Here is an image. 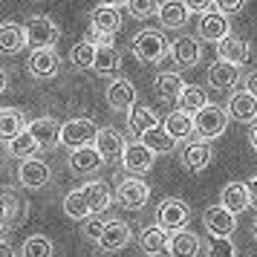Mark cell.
<instances>
[{
	"label": "cell",
	"instance_id": "6da1fadb",
	"mask_svg": "<svg viewBox=\"0 0 257 257\" xmlns=\"http://www.w3.org/2000/svg\"><path fill=\"white\" fill-rule=\"evenodd\" d=\"M130 49H133V55L142 64H159L171 52V47H168V41H165V35L159 29H142L139 35L133 38Z\"/></svg>",
	"mask_w": 257,
	"mask_h": 257
},
{
	"label": "cell",
	"instance_id": "7a4b0ae2",
	"mask_svg": "<svg viewBox=\"0 0 257 257\" xmlns=\"http://www.w3.org/2000/svg\"><path fill=\"white\" fill-rule=\"evenodd\" d=\"M225 127H228V110H222L217 104L202 107L194 116V130H197L199 139H208V142L217 139V136L225 133Z\"/></svg>",
	"mask_w": 257,
	"mask_h": 257
},
{
	"label": "cell",
	"instance_id": "3957f363",
	"mask_svg": "<svg viewBox=\"0 0 257 257\" xmlns=\"http://www.w3.org/2000/svg\"><path fill=\"white\" fill-rule=\"evenodd\" d=\"M98 127L93 118H67L61 124V145H67L70 151L84 148V145H95Z\"/></svg>",
	"mask_w": 257,
	"mask_h": 257
},
{
	"label": "cell",
	"instance_id": "277c9868",
	"mask_svg": "<svg viewBox=\"0 0 257 257\" xmlns=\"http://www.w3.org/2000/svg\"><path fill=\"white\" fill-rule=\"evenodd\" d=\"M26 38H29V47L38 49V47H55L61 38V29L55 26L52 18L47 15H32L29 21H26Z\"/></svg>",
	"mask_w": 257,
	"mask_h": 257
},
{
	"label": "cell",
	"instance_id": "5b68a950",
	"mask_svg": "<svg viewBox=\"0 0 257 257\" xmlns=\"http://www.w3.org/2000/svg\"><path fill=\"white\" fill-rule=\"evenodd\" d=\"M49 179H52V168L44 159H35V156L21 159V168H18V182H21V188H26V191H41V188L49 185Z\"/></svg>",
	"mask_w": 257,
	"mask_h": 257
},
{
	"label": "cell",
	"instance_id": "8992f818",
	"mask_svg": "<svg viewBox=\"0 0 257 257\" xmlns=\"http://www.w3.org/2000/svg\"><path fill=\"white\" fill-rule=\"evenodd\" d=\"M116 199H118L121 208L142 211L145 205H148V199H151V185H148L145 179H139V176H130V179H124V182L118 185Z\"/></svg>",
	"mask_w": 257,
	"mask_h": 257
},
{
	"label": "cell",
	"instance_id": "52a82bcc",
	"mask_svg": "<svg viewBox=\"0 0 257 257\" xmlns=\"http://www.w3.org/2000/svg\"><path fill=\"white\" fill-rule=\"evenodd\" d=\"M188 220H191V208H188V202L182 199H162L159 202V208H156V222L168 228V231H179V228H185Z\"/></svg>",
	"mask_w": 257,
	"mask_h": 257
},
{
	"label": "cell",
	"instance_id": "ba28073f",
	"mask_svg": "<svg viewBox=\"0 0 257 257\" xmlns=\"http://www.w3.org/2000/svg\"><path fill=\"white\" fill-rule=\"evenodd\" d=\"M26 67H29V72H32L35 78L49 81V78L58 75L61 58H58V52H55V47H38V49H32V55H29V61H26Z\"/></svg>",
	"mask_w": 257,
	"mask_h": 257
},
{
	"label": "cell",
	"instance_id": "9c48e42d",
	"mask_svg": "<svg viewBox=\"0 0 257 257\" xmlns=\"http://www.w3.org/2000/svg\"><path fill=\"white\" fill-rule=\"evenodd\" d=\"M153 162H156V151H151L145 142H133V145H127L124 148V153H121V165H124V171L133 176H142L148 174L153 168Z\"/></svg>",
	"mask_w": 257,
	"mask_h": 257
},
{
	"label": "cell",
	"instance_id": "30bf717a",
	"mask_svg": "<svg viewBox=\"0 0 257 257\" xmlns=\"http://www.w3.org/2000/svg\"><path fill=\"white\" fill-rule=\"evenodd\" d=\"M104 156H101V151L95 148V145H84V148H75V151L70 153V171L75 176H93L98 174L101 168H104Z\"/></svg>",
	"mask_w": 257,
	"mask_h": 257
},
{
	"label": "cell",
	"instance_id": "8fae6325",
	"mask_svg": "<svg viewBox=\"0 0 257 257\" xmlns=\"http://www.w3.org/2000/svg\"><path fill=\"white\" fill-rule=\"evenodd\" d=\"M202 225L208 228L211 237H231L237 228V214H231L225 205H211L202 214Z\"/></svg>",
	"mask_w": 257,
	"mask_h": 257
},
{
	"label": "cell",
	"instance_id": "7c38bea8",
	"mask_svg": "<svg viewBox=\"0 0 257 257\" xmlns=\"http://www.w3.org/2000/svg\"><path fill=\"white\" fill-rule=\"evenodd\" d=\"M197 32L202 41H222V38L231 32V26H228V15L220 12V9H208V12H202L199 15V26H197Z\"/></svg>",
	"mask_w": 257,
	"mask_h": 257
},
{
	"label": "cell",
	"instance_id": "4fadbf2b",
	"mask_svg": "<svg viewBox=\"0 0 257 257\" xmlns=\"http://www.w3.org/2000/svg\"><path fill=\"white\" fill-rule=\"evenodd\" d=\"M208 84L214 90H220V93H228L234 90L237 84H240V64H231V61H214L208 67Z\"/></svg>",
	"mask_w": 257,
	"mask_h": 257
},
{
	"label": "cell",
	"instance_id": "5bb4252c",
	"mask_svg": "<svg viewBox=\"0 0 257 257\" xmlns=\"http://www.w3.org/2000/svg\"><path fill=\"white\" fill-rule=\"evenodd\" d=\"M171 58L176 61V67H182V70H191V67H197L199 58H202V47H199L197 38L179 35L174 44H171Z\"/></svg>",
	"mask_w": 257,
	"mask_h": 257
},
{
	"label": "cell",
	"instance_id": "9a60e30c",
	"mask_svg": "<svg viewBox=\"0 0 257 257\" xmlns=\"http://www.w3.org/2000/svg\"><path fill=\"white\" fill-rule=\"evenodd\" d=\"M130 240H133V231H130L127 222H124V220H107L98 245H101L104 251H121Z\"/></svg>",
	"mask_w": 257,
	"mask_h": 257
},
{
	"label": "cell",
	"instance_id": "2e32d148",
	"mask_svg": "<svg viewBox=\"0 0 257 257\" xmlns=\"http://www.w3.org/2000/svg\"><path fill=\"white\" fill-rule=\"evenodd\" d=\"M228 116L234 121H243V124H251L257 121V95L248 93V90H240L228 98Z\"/></svg>",
	"mask_w": 257,
	"mask_h": 257
},
{
	"label": "cell",
	"instance_id": "e0dca14e",
	"mask_svg": "<svg viewBox=\"0 0 257 257\" xmlns=\"http://www.w3.org/2000/svg\"><path fill=\"white\" fill-rule=\"evenodd\" d=\"M214 159V151H211L208 139H197V142H188L185 148H182V165H185L188 171H205Z\"/></svg>",
	"mask_w": 257,
	"mask_h": 257
},
{
	"label": "cell",
	"instance_id": "ac0fdd59",
	"mask_svg": "<svg viewBox=\"0 0 257 257\" xmlns=\"http://www.w3.org/2000/svg\"><path fill=\"white\" fill-rule=\"evenodd\" d=\"M220 205L231 211V214H243L251 208V194H248V182H228L220 191Z\"/></svg>",
	"mask_w": 257,
	"mask_h": 257
},
{
	"label": "cell",
	"instance_id": "d6986e66",
	"mask_svg": "<svg viewBox=\"0 0 257 257\" xmlns=\"http://www.w3.org/2000/svg\"><path fill=\"white\" fill-rule=\"evenodd\" d=\"M95 148L101 151V156H104L107 162H116V159H121L127 142H124V136H121L116 127H101L98 136H95Z\"/></svg>",
	"mask_w": 257,
	"mask_h": 257
},
{
	"label": "cell",
	"instance_id": "ffe728a7",
	"mask_svg": "<svg viewBox=\"0 0 257 257\" xmlns=\"http://www.w3.org/2000/svg\"><path fill=\"white\" fill-rule=\"evenodd\" d=\"M217 55L225 58V61H231V64H245L248 55H251V47H248V41H245V38L228 32L222 41H217Z\"/></svg>",
	"mask_w": 257,
	"mask_h": 257
},
{
	"label": "cell",
	"instance_id": "44dd1931",
	"mask_svg": "<svg viewBox=\"0 0 257 257\" xmlns=\"http://www.w3.org/2000/svg\"><path fill=\"white\" fill-rule=\"evenodd\" d=\"M24 130H29V121L18 107H0V142L18 139Z\"/></svg>",
	"mask_w": 257,
	"mask_h": 257
},
{
	"label": "cell",
	"instance_id": "7402d4cb",
	"mask_svg": "<svg viewBox=\"0 0 257 257\" xmlns=\"http://www.w3.org/2000/svg\"><path fill=\"white\" fill-rule=\"evenodd\" d=\"M104 95H107V104L113 107V110H130V107L136 104V87L127 78H113Z\"/></svg>",
	"mask_w": 257,
	"mask_h": 257
},
{
	"label": "cell",
	"instance_id": "603a6c76",
	"mask_svg": "<svg viewBox=\"0 0 257 257\" xmlns=\"http://www.w3.org/2000/svg\"><path fill=\"white\" fill-rule=\"evenodd\" d=\"M168 240H171L168 228H162V225L156 222V225H148V228L139 234V248L148 257H159L162 251H168Z\"/></svg>",
	"mask_w": 257,
	"mask_h": 257
},
{
	"label": "cell",
	"instance_id": "cb8c5ba5",
	"mask_svg": "<svg viewBox=\"0 0 257 257\" xmlns=\"http://www.w3.org/2000/svg\"><path fill=\"white\" fill-rule=\"evenodd\" d=\"M24 47H29V38H26V26L21 24H3L0 26V52L3 55H18Z\"/></svg>",
	"mask_w": 257,
	"mask_h": 257
},
{
	"label": "cell",
	"instance_id": "d4e9b609",
	"mask_svg": "<svg viewBox=\"0 0 257 257\" xmlns=\"http://www.w3.org/2000/svg\"><path fill=\"white\" fill-rule=\"evenodd\" d=\"M156 15H159V24L165 29H182L188 24L191 9L185 6V0H165V3H159V12Z\"/></svg>",
	"mask_w": 257,
	"mask_h": 257
},
{
	"label": "cell",
	"instance_id": "484cf974",
	"mask_svg": "<svg viewBox=\"0 0 257 257\" xmlns=\"http://www.w3.org/2000/svg\"><path fill=\"white\" fill-rule=\"evenodd\" d=\"M90 26L98 29V32H104V35H116L118 29H121V15H118V6H95L93 15H90Z\"/></svg>",
	"mask_w": 257,
	"mask_h": 257
},
{
	"label": "cell",
	"instance_id": "4316f807",
	"mask_svg": "<svg viewBox=\"0 0 257 257\" xmlns=\"http://www.w3.org/2000/svg\"><path fill=\"white\" fill-rule=\"evenodd\" d=\"M168 254L171 257H197L199 254V237L188 228H179V231L171 234L168 240Z\"/></svg>",
	"mask_w": 257,
	"mask_h": 257
},
{
	"label": "cell",
	"instance_id": "83f0119b",
	"mask_svg": "<svg viewBox=\"0 0 257 257\" xmlns=\"http://www.w3.org/2000/svg\"><path fill=\"white\" fill-rule=\"evenodd\" d=\"M29 133L38 139L41 148H52V145L61 142V124L49 116H41V118H35V121H29Z\"/></svg>",
	"mask_w": 257,
	"mask_h": 257
},
{
	"label": "cell",
	"instance_id": "f1b7e54d",
	"mask_svg": "<svg viewBox=\"0 0 257 257\" xmlns=\"http://www.w3.org/2000/svg\"><path fill=\"white\" fill-rule=\"evenodd\" d=\"M185 87L188 84L182 81L179 72H159V75L153 78V90H156V95H159L162 101H176Z\"/></svg>",
	"mask_w": 257,
	"mask_h": 257
},
{
	"label": "cell",
	"instance_id": "f546056e",
	"mask_svg": "<svg viewBox=\"0 0 257 257\" xmlns=\"http://www.w3.org/2000/svg\"><path fill=\"white\" fill-rule=\"evenodd\" d=\"M84 197H87V202H90L93 214H101V211L110 208V202H113V191H110L107 182L93 179V182H87V185H84Z\"/></svg>",
	"mask_w": 257,
	"mask_h": 257
},
{
	"label": "cell",
	"instance_id": "4dcf8cb0",
	"mask_svg": "<svg viewBox=\"0 0 257 257\" xmlns=\"http://www.w3.org/2000/svg\"><path fill=\"white\" fill-rule=\"evenodd\" d=\"M162 124L168 127V133H171L176 142H182V139H188L191 133H197V130H194V116L185 113V110H174V113H168Z\"/></svg>",
	"mask_w": 257,
	"mask_h": 257
},
{
	"label": "cell",
	"instance_id": "1f68e13d",
	"mask_svg": "<svg viewBox=\"0 0 257 257\" xmlns=\"http://www.w3.org/2000/svg\"><path fill=\"white\" fill-rule=\"evenodd\" d=\"M3 202H6V225L18 228L26 220V199L15 188H3Z\"/></svg>",
	"mask_w": 257,
	"mask_h": 257
},
{
	"label": "cell",
	"instance_id": "d6a6232c",
	"mask_svg": "<svg viewBox=\"0 0 257 257\" xmlns=\"http://www.w3.org/2000/svg\"><path fill=\"white\" fill-rule=\"evenodd\" d=\"M159 124V118H156V113H153L151 107H145V104H133L127 110V127L136 133V136H142L145 130H151Z\"/></svg>",
	"mask_w": 257,
	"mask_h": 257
},
{
	"label": "cell",
	"instance_id": "836d02e7",
	"mask_svg": "<svg viewBox=\"0 0 257 257\" xmlns=\"http://www.w3.org/2000/svg\"><path fill=\"white\" fill-rule=\"evenodd\" d=\"M118 67H121V58H118V52L113 44H104V47L95 49L93 72H98V75H113V72H118Z\"/></svg>",
	"mask_w": 257,
	"mask_h": 257
},
{
	"label": "cell",
	"instance_id": "e575fe53",
	"mask_svg": "<svg viewBox=\"0 0 257 257\" xmlns=\"http://www.w3.org/2000/svg\"><path fill=\"white\" fill-rule=\"evenodd\" d=\"M139 139L145 142L151 151H156V153H171V151H174V145H176V139L171 136V133H168V127H165V124H162V127L156 124V127L145 130Z\"/></svg>",
	"mask_w": 257,
	"mask_h": 257
},
{
	"label": "cell",
	"instance_id": "d590c367",
	"mask_svg": "<svg viewBox=\"0 0 257 257\" xmlns=\"http://www.w3.org/2000/svg\"><path fill=\"white\" fill-rule=\"evenodd\" d=\"M64 214L70 217V220H87L90 214H93V208H90V202H87V197H84V188H78V191H70L67 197H64Z\"/></svg>",
	"mask_w": 257,
	"mask_h": 257
},
{
	"label": "cell",
	"instance_id": "8d00e7d4",
	"mask_svg": "<svg viewBox=\"0 0 257 257\" xmlns=\"http://www.w3.org/2000/svg\"><path fill=\"white\" fill-rule=\"evenodd\" d=\"M176 101H179V110H185V113H191V116H197L202 107H208V95H205L202 87H185Z\"/></svg>",
	"mask_w": 257,
	"mask_h": 257
},
{
	"label": "cell",
	"instance_id": "74e56055",
	"mask_svg": "<svg viewBox=\"0 0 257 257\" xmlns=\"http://www.w3.org/2000/svg\"><path fill=\"white\" fill-rule=\"evenodd\" d=\"M55 254V245L47 234H32L26 237L24 248H21V257H52Z\"/></svg>",
	"mask_w": 257,
	"mask_h": 257
},
{
	"label": "cell",
	"instance_id": "f35d334b",
	"mask_svg": "<svg viewBox=\"0 0 257 257\" xmlns=\"http://www.w3.org/2000/svg\"><path fill=\"white\" fill-rule=\"evenodd\" d=\"M95 44L90 41H81V44H75L70 49V64L75 70H93V61H95Z\"/></svg>",
	"mask_w": 257,
	"mask_h": 257
},
{
	"label": "cell",
	"instance_id": "ab89813d",
	"mask_svg": "<svg viewBox=\"0 0 257 257\" xmlns=\"http://www.w3.org/2000/svg\"><path fill=\"white\" fill-rule=\"evenodd\" d=\"M38 148H41V145H38V139L29 133V130H24L18 139L9 142V153H12L15 159H29V156H35Z\"/></svg>",
	"mask_w": 257,
	"mask_h": 257
},
{
	"label": "cell",
	"instance_id": "60d3db41",
	"mask_svg": "<svg viewBox=\"0 0 257 257\" xmlns=\"http://www.w3.org/2000/svg\"><path fill=\"white\" fill-rule=\"evenodd\" d=\"M127 12H130V18L145 21V18L159 12V0H127Z\"/></svg>",
	"mask_w": 257,
	"mask_h": 257
},
{
	"label": "cell",
	"instance_id": "b9f144b4",
	"mask_svg": "<svg viewBox=\"0 0 257 257\" xmlns=\"http://www.w3.org/2000/svg\"><path fill=\"white\" fill-rule=\"evenodd\" d=\"M208 257H237V248H234V243L228 237H211Z\"/></svg>",
	"mask_w": 257,
	"mask_h": 257
},
{
	"label": "cell",
	"instance_id": "7bdbcfd3",
	"mask_svg": "<svg viewBox=\"0 0 257 257\" xmlns=\"http://www.w3.org/2000/svg\"><path fill=\"white\" fill-rule=\"evenodd\" d=\"M101 231H104V222H98V220H90L81 225V237L90 240V243H98L101 240Z\"/></svg>",
	"mask_w": 257,
	"mask_h": 257
},
{
	"label": "cell",
	"instance_id": "ee69618b",
	"mask_svg": "<svg viewBox=\"0 0 257 257\" xmlns=\"http://www.w3.org/2000/svg\"><path fill=\"white\" fill-rule=\"evenodd\" d=\"M214 6L225 15H237V12H243L245 0H214Z\"/></svg>",
	"mask_w": 257,
	"mask_h": 257
},
{
	"label": "cell",
	"instance_id": "f6af8a7d",
	"mask_svg": "<svg viewBox=\"0 0 257 257\" xmlns=\"http://www.w3.org/2000/svg\"><path fill=\"white\" fill-rule=\"evenodd\" d=\"M84 41H90L95 47H104V44H113V35H104V32H98V29H87Z\"/></svg>",
	"mask_w": 257,
	"mask_h": 257
},
{
	"label": "cell",
	"instance_id": "bcb514c9",
	"mask_svg": "<svg viewBox=\"0 0 257 257\" xmlns=\"http://www.w3.org/2000/svg\"><path fill=\"white\" fill-rule=\"evenodd\" d=\"M185 6L191 9V12L202 15V12H208L211 6H214V0H185Z\"/></svg>",
	"mask_w": 257,
	"mask_h": 257
},
{
	"label": "cell",
	"instance_id": "7dc6e473",
	"mask_svg": "<svg viewBox=\"0 0 257 257\" xmlns=\"http://www.w3.org/2000/svg\"><path fill=\"white\" fill-rule=\"evenodd\" d=\"M245 90L257 95V70H251L248 75H245Z\"/></svg>",
	"mask_w": 257,
	"mask_h": 257
},
{
	"label": "cell",
	"instance_id": "c3c4849f",
	"mask_svg": "<svg viewBox=\"0 0 257 257\" xmlns=\"http://www.w3.org/2000/svg\"><path fill=\"white\" fill-rule=\"evenodd\" d=\"M248 194H251V208H257V176L248 179Z\"/></svg>",
	"mask_w": 257,
	"mask_h": 257
},
{
	"label": "cell",
	"instance_id": "681fc988",
	"mask_svg": "<svg viewBox=\"0 0 257 257\" xmlns=\"http://www.w3.org/2000/svg\"><path fill=\"white\" fill-rule=\"evenodd\" d=\"M0 257H15V248L6 240H0Z\"/></svg>",
	"mask_w": 257,
	"mask_h": 257
},
{
	"label": "cell",
	"instance_id": "f907efd6",
	"mask_svg": "<svg viewBox=\"0 0 257 257\" xmlns=\"http://www.w3.org/2000/svg\"><path fill=\"white\" fill-rule=\"evenodd\" d=\"M6 87H9V72H6V70H0V95L6 93Z\"/></svg>",
	"mask_w": 257,
	"mask_h": 257
},
{
	"label": "cell",
	"instance_id": "816d5d0a",
	"mask_svg": "<svg viewBox=\"0 0 257 257\" xmlns=\"http://www.w3.org/2000/svg\"><path fill=\"white\" fill-rule=\"evenodd\" d=\"M248 145H251V151L257 153V124L251 127V133H248Z\"/></svg>",
	"mask_w": 257,
	"mask_h": 257
},
{
	"label": "cell",
	"instance_id": "f5cc1de1",
	"mask_svg": "<svg viewBox=\"0 0 257 257\" xmlns=\"http://www.w3.org/2000/svg\"><path fill=\"white\" fill-rule=\"evenodd\" d=\"M0 222H6V202H3V194H0Z\"/></svg>",
	"mask_w": 257,
	"mask_h": 257
},
{
	"label": "cell",
	"instance_id": "db71d44e",
	"mask_svg": "<svg viewBox=\"0 0 257 257\" xmlns=\"http://www.w3.org/2000/svg\"><path fill=\"white\" fill-rule=\"evenodd\" d=\"M101 3H107V6H127V0H101Z\"/></svg>",
	"mask_w": 257,
	"mask_h": 257
},
{
	"label": "cell",
	"instance_id": "11a10c76",
	"mask_svg": "<svg viewBox=\"0 0 257 257\" xmlns=\"http://www.w3.org/2000/svg\"><path fill=\"white\" fill-rule=\"evenodd\" d=\"M6 228H9V225H6V222H0V237H3V231H6Z\"/></svg>",
	"mask_w": 257,
	"mask_h": 257
},
{
	"label": "cell",
	"instance_id": "9f6ffc18",
	"mask_svg": "<svg viewBox=\"0 0 257 257\" xmlns=\"http://www.w3.org/2000/svg\"><path fill=\"white\" fill-rule=\"evenodd\" d=\"M251 237H254V243H257V222H254V228H251Z\"/></svg>",
	"mask_w": 257,
	"mask_h": 257
}]
</instances>
